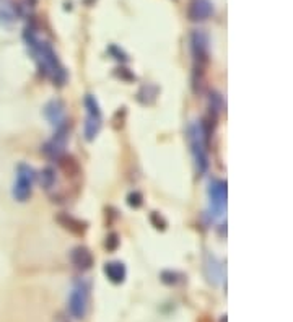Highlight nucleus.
Returning <instances> with one entry per match:
<instances>
[{"mask_svg":"<svg viewBox=\"0 0 293 322\" xmlns=\"http://www.w3.org/2000/svg\"><path fill=\"white\" fill-rule=\"evenodd\" d=\"M25 39L33 51L41 73H44L46 77L51 78L54 85L62 86L67 81V70L57 59V54L54 52V49L51 48V44L44 43V41H39L33 26L26 28Z\"/></svg>","mask_w":293,"mask_h":322,"instance_id":"nucleus-1","label":"nucleus"},{"mask_svg":"<svg viewBox=\"0 0 293 322\" xmlns=\"http://www.w3.org/2000/svg\"><path fill=\"white\" fill-rule=\"evenodd\" d=\"M191 51H192V88L196 93H201L205 85V75L210 62L209 36L204 31H194L191 34Z\"/></svg>","mask_w":293,"mask_h":322,"instance_id":"nucleus-2","label":"nucleus"},{"mask_svg":"<svg viewBox=\"0 0 293 322\" xmlns=\"http://www.w3.org/2000/svg\"><path fill=\"white\" fill-rule=\"evenodd\" d=\"M209 142L210 138L205 133L202 124H192L189 127L191 150L196 160V168L201 174L207 173L209 169Z\"/></svg>","mask_w":293,"mask_h":322,"instance_id":"nucleus-3","label":"nucleus"},{"mask_svg":"<svg viewBox=\"0 0 293 322\" xmlns=\"http://www.w3.org/2000/svg\"><path fill=\"white\" fill-rule=\"evenodd\" d=\"M36 179V173L34 169L26 165V163H20L16 166V179L13 184V197L18 202H26L31 197L33 183Z\"/></svg>","mask_w":293,"mask_h":322,"instance_id":"nucleus-4","label":"nucleus"},{"mask_svg":"<svg viewBox=\"0 0 293 322\" xmlns=\"http://www.w3.org/2000/svg\"><path fill=\"white\" fill-rule=\"evenodd\" d=\"M90 304V286L78 282L69 295V313L73 319H85Z\"/></svg>","mask_w":293,"mask_h":322,"instance_id":"nucleus-5","label":"nucleus"},{"mask_svg":"<svg viewBox=\"0 0 293 322\" xmlns=\"http://www.w3.org/2000/svg\"><path fill=\"white\" fill-rule=\"evenodd\" d=\"M85 109H86V119H85V138L88 142L95 140V137L101 130L103 126V114L99 109V104L96 101V98L93 95L85 96Z\"/></svg>","mask_w":293,"mask_h":322,"instance_id":"nucleus-6","label":"nucleus"},{"mask_svg":"<svg viewBox=\"0 0 293 322\" xmlns=\"http://www.w3.org/2000/svg\"><path fill=\"white\" fill-rule=\"evenodd\" d=\"M66 146H67V126H62L56 129L54 137L43 146V151L48 158L57 161L59 158L66 153Z\"/></svg>","mask_w":293,"mask_h":322,"instance_id":"nucleus-7","label":"nucleus"},{"mask_svg":"<svg viewBox=\"0 0 293 322\" xmlns=\"http://www.w3.org/2000/svg\"><path fill=\"white\" fill-rule=\"evenodd\" d=\"M209 197H210V207L214 208V213L221 215V212L226 208V181L217 179L214 183H210Z\"/></svg>","mask_w":293,"mask_h":322,"instance_id":"nucleus-8","label":"nucleus"},{"mask_svg":"<svg viewBox=\"0 0 293 322\" xmlns=\"http://www.w3.org/2000/svg\"><path fill=\"white\" fill-rule=\"evenodd\" d=\"M44 116L48 117V121L51 122L56 129L67 126L66 119V106L61 99H52L44 106Z\"/></svg>","mask_w":293,"mask_h":322,"instance_id":"nucleus-9","label":"nucleus"},{"mask_svg":"<svg viewBox=\"0 0 293 322\" xmlns=\"http://www.w3.org/2000/svg\"><path fill=\"white\" fill-rule=\"evenodd\" d=\"M70 260H72L73 267L77 268V270H81V272L90 270V268L93 267V263H95L91 251L85 248V246H77V248L70 253Z\"/></svg>","mask_w":293,"mask_h":322,"instance_id":"nucleus-10","label":"nucleus"},{"mask_svg":"<svg viewBox=\"0 0 293 322\" xmlns=\"http://www.w3.org/2000/svg\"><path fill=\"white\" fill-rule=\"evenodd\" d=\"M214 13V7L210 0H192L187 8V16L191 21H204Z\"/></svg>","mask_w":293,"mask_h":322,"instance_id":"nucleus-11","label":"nucleus"},{"mask_svg":"<svg viewBox=\"0 0 293 322\" xmlns=\"http://www.w3.org/2000/svg\"><path fill=\"white\" fill-rule=\"evenodd\" d=\"M104 275H106L111 283L121 285V283L126 282L127 268L121 260H113V262H108L106 265H104Z\"/></svg>","mask_w":293,"mask_h":322,"instance_id":"nucleus-12","label":"nucleus"},{"mask_svg":"<svg viewBox=\"0 0 293 322\" xmlns=\"http://www.w3.org/2000/svg\"><path fill=\"white\" fill-rule=\"evenodd\" d=\"M57 221H59V223H61L64 228H66L67 231L77 234V236H81V234H85V231H86V223H85V221L75 218V216L69 215V213L59 215V216H57Z\"/></svg>","mask_w":293,"mask_h":322,"instance_id":"nucleus-13","label":"nucleus"},{"mask_svg":"<svg viewBox=\"0 0 293 322\" xmlns=\"http://www.w3.org/2000/svg\"><path fill=\"white\" fill-rule=\"evenodd\" d=\"M57 163H59V168H61L62 171L69 176V178H77V176L81 173V168H80V165H78L77 158L72 156V155L64 153V155L57 160Z\"/></svg>","mask_w":293,"mask_h":322,"instance_id":"nucleus-14","label":"nucleus"},{"mask_svg":"<svg viewBox=\"0 0 293 322\" xmlns=\"http://www.w3.org/2000/svg\"><path fill=\"white\" fill-rule=\"evenodd\" d=\"M205 275H207V280L212 285H219L221 277H223L220 262L212 256H207V260H205Z\"/></svg>","mask_w":293,"mask_h":322,"instance_id":"nucleus-15","label":"nucleus"},{"mask_svg":"<svg viewBox=\"0 0 293 322\" xmlns=\"http://www.w3.org/2000/svg\"><path fill=\"white\" fill-rule=\"evenodd\" d=\"M158 95V88L155 85H144L137 93V99L142 104H151Z\"/></svg>","mask_w":293,"mask_h":322,"instance_id":"nucleus-16","label":"nucleus"},{"mask_svg":"<svg viewBox=\"0 0 293 322\" xmlns=\"http://www.w3.org/2000/svg\"><path fill=\"white\" fill-rule=\"evenodd\" d=\"M160 280L168 286H176L184 282V275L176 270H163L160 273Z\"/></svg>","mask_w":293,"mask_h":322,"instance_id":"nucleus-17","label":"nucleus"},{"mask_svg":"<svg viewBox=\"0 0 293 322\" xmlns=\"http://www.w3.org/2000/svg\"><path fill=\"white\" fill-rule=\"evenodd\" d=\"M41 184H43L44 189H52L56 186V171L52 168H44L41 171Z\"/></svg>","mask_w":293,"mask_h":322,"instance_id":"nucleus-18","label":"nucleus"},{"mask_svg":"<svg viewBox=\"0 0 293 322\" xmlns=\"http://www.w3.org/2000/svg\"><path fill=\"white\" fill-rule=\"evenodd\" d=\"M127 203H129V207H132V208L142 207V203H144V195L140 194V192L134 191V192H131V194L127 195Z\"/></svg>","mask_w":293,"mask_h":322,"instance_id":"nucleus-19","label":"nucleus"},{"mask_svg":"<svg viewBox=\"0 0 293 322\" xmlns=\"http://www.w3.org/2000/svg\"><path fill=\"white\" fill-rule=\"evenodd\" d=\"M150 221H151V225L156 228V230H161V231H165L166 226H168L166 220L163 218V216L158 213V212H153V213L150 215Z\"/></svg>","mask_w":293,"mask_h":322,"instance_id":"nucleus-20","label":"nucleus"},{"mask_svg":"<svg viewBox=\"0 0 293 322\" xmlns=\"http://www.w3.org/2000/svg\"><path fill=\"white\" fill-rule=\"evenodd\" d=\"M108 51H109V54L114 56V59H117V61H121V62H127L129 61V57H127L126 52L117 48V46H109Z\"/></svg>","mask_w":293,"mask_h":322,"instance_id":"nucleus-21","label":"nucleus"},{"mask_svg":"<svg viewBox=\"0 0 293 322\" xmlns=\"http://www.w3.org/2000/svg\"><path fill=\"white\" fill-rule=\"evenodd\" d=\"M117 246H119V236L116 233H111L109 236L106 238V248L108 251H116Z\"/></svg>","mask_w":293,"mask_h":322,"instance_id":"nucleus-22","label":"nucleus"},{"mask_svg":"<svg viewBox=\"0 0 293 322\" xmlns=\"http://www.w3.org/2000/svg\"><path fill=\"white\" fill-rule=\"evenodd\" d=\"M117 75L122 78V80H126V81H132V80H136V75H134L131 70L126 68V67H121V68H117Z\"/></svg>","mask_w":293,"mask_h":322,"instance_id":"nucleus-23","label":"nucleus"},{"mask_svg":"<svg viewBox=\"0 0 293 322\" xmlns=\"http://www.w3.org/2000/svg\"><path fill=\"white\" fill-rule=\"evenodd\" d=\"M197 322H212V319H210L209 316H202V318H199Z\"/></svg>","mask_w":293,"mask_h":322,"instance_id":"nucleus-24","label":"nucleus"}]
</instances>
